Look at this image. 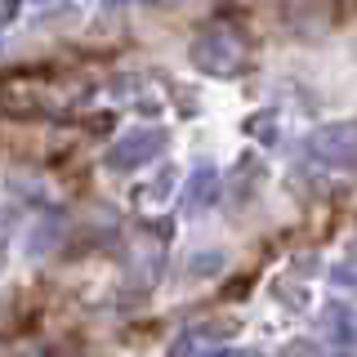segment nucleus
I'll return each mask as SVG.
<instances>
[{
	"instance_id": "4",
	"label": "nucleus",
	"mask_w": 357,
	"mask_h": 357,
	"mask_svg": "<svg viewBox=\"0 0 357 357\" xmlns=\"http://www.w3.org/2000/svg\"><path fill=\"white\" fill-rule=\"evenodd\" d=\"M326 321H331V335H335L340 344H357V312H353V308L331 304V308H326Z\"/></svg>"
},
{
	"instance_id": "3",
	"label": "nucleus",
	"mask_w": 357,
	"mask_h": 357,
	"mask_svg": "<svg viewBox=\"0 0 357 357\" xmlns=\"http://www.w3.org/2000/svg\"><path fill=\"white\" fill-rule=\"evenodd\" d=\"M165 148V130H130L126 139H116V148L107 152V165L121 174L139 170V165H148L156 152Z\"/></svg>"
},
{
	"instance_id": "5",
	"label": "nucleus",
	"mask_w": 357,
	"mask_h": 357,
	"mask_svg": "<svg viewBox=\"0 0 357 357\" xmlns=\"http://www.w3.org/2000/svg\"><path fill=\"white\" fill-rule=\"evenodd\" d=\"M215 178L219 174L210 170V165H206V170H197V178H192V183H197L192 188V201H210V197H215Z\"/></svg>"
},
{
	"instance_id": "1",
	"label": "nucleus",
	"mask_w": 357,
	"mask_h": 357,
	"mask_svg": "<svg viewBox=\"0 0 357 357\" xmlns=\"http://www.w3.org/2000/svg\"><path fill=\"white\" fill-rule=\"evenodd\" d=\"M192 63L206 76L228 81V76H237L245 67V36L237 27H228V22H206L192 40Z\"/></svg>"
},
{
	"instance_id": "6",
	"label": "nucleus",
	"mask_w": 357,
	"mask_h": 357,
	"mask_svg": "<svg viewBox=\"0 0 357 357\" xmlns=\"http://www.w3.org/2000/svg\"><path fill=\"white\" fill-rule=\"evenodd\" d=\"M18 5H22V0H0V27L18 18Z\"/></svg>"
},
{
	"instance_id": "7",
	"label": "nucleus",
	"mask_w": 357,
	"mask_h": 357,
	"mask_svg": "<svg viewBox=\"0 0 357 357\" xmlns=\"http://www.w3.org/2000/svg\"><path fill=\"white\" fill-rule=\"evenodd\" d=\"M103 5H130V0H103Z\"/></svg>"
},
{
	"instance_id": "2",
	"label": "nucleus",
	"mask_w": 357,
	"mask_h": 357,
	"mask_svg": "<svg viewBox=\"0 0 357 357\" xmlns=\"http://www.w3.org/2000/svg\"><path fill=\"white\" fill-rule=\"evenodd\" d=\"M308 156H317L321 165H335V170H357V121H335V126H321L304 139Z\"/></svg>"
}]
</instances>
